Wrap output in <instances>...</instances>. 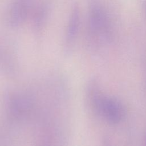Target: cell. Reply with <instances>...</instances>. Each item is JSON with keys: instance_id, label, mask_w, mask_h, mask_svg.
<instances>
[{"instance_id": "52a82bcc", "label": "cell", "mask_w": 146, "mask_h": 146, "mask_svg": "<svg viewBox=\"0 0 146 146\" xmlns=\"http://www.w3.org/2000/svg\"><path fill=\"white\" fill-rule=\"evenodd\" d=\"M13 67L14 62L11 54L0 42V69L3 71H11Z\"/></svg>"}, {"instance_id": "6da1fadb", "label": "cell", "mask_w": 146, "mask_h": 146, "mask_svg": "<svg viewBox=\"0 0 146 146\" xmlns=\"http://www.w3.org/2000/svg\"><path fill=\"white\" fill-rule=\"evenodd\" d=\"M87 99L92 112L108 124L120 123L126 115L123 104L117 99L103 93L95 80L91 82L87 89Z\"/></svg>"}, {"instance_id": "277c9868", "label": "cell", "mask_w": 146, "mask_h": 146, "mask_svg": "<svg viewBox=\"0 0 146 146\" xmlns=\"http://www.w3.org/2000/svg\"><path fill=\"white\" fill-rule=\"evenodd\" d=\"M7 106L11 116L20 119L26 116L31 111L32 102L26 95L12 94L8 98Z\"/></svg>"}, {"instance_id": "9c48e42d", "label": "cell", "mask_w": 146, "mask_h": 146, "mask_svg": "<svg viewBox=\"0 0 146 146\" xmlns=\"http://www.w3.org/2000/svg\"><path fill=\"white\" fill-rule=\"evenodd\" d=\"M145 11H146V3L145 4Z\"/></svg>"}, {"instance_id": "8fae6325", "label": "cell", "mask_w": 146, "mask_h": 146, "mask_svg": "<svg viewBox=\"0 0 146 146\" xmlns=\"http://www.w3.org/2000/svg\"><path fill=\"white\" fill-rule=\"evenodd\" d=\"M41 146H46V145H41Z\"/></svg>"}, {"instance_id": "3957f363", "label": "cell", "mask_w": 146, "mask_h": 146, "mask_svg": "<svg viewBox=\"0 0 146 146\" xmlns=\"http://www.w3.org/2000/svg\"><path fill=\"white\" fill-rule=\"evenodd\" d=\"M32 0H14L7 14L6 22L12 28L21 26L27 19L32 9Z\"/></svg>"}, {"instance_id": "7a4b0ae2", "label": "cell", "mask_w": 146, "mask_h": 146, "mask_svg": "<svg viewBox=\"0 0 146 146\" xmlns=\"http://www.w3.org/2000/svg\"><path fill=\"white\" fill-rule=\"evenodd\" d=\"M88 29L91 36L96 39H107L110 35L111 25L108 13L98 3L92 4L90 9Z\"/></svg>"}, {"instance_id": "ba28073f", "label": "cell", "mask_w": 146, "mask_h": 146, "mask_svg": "<svg viewBox=\"0 0 146 146\" xmlns=\"http://www.w3.org/2000/svg\"><path fill=\"white\" fill-rule=\"evenodd\" d=\"M143 146H146V133L144 135V140H143Z\"/></svg>"}, {"instance_id": "5b68a950", "label": "cell", "mask_w": 146, "mask_h": 146, "mask_svg": "<svg viewBox=\"0 0 146 146\" xmlns=\"http://www.w3.org/2000/svg\"><path fill=\"white\" fill-rule=\"evenodd\" d=\"M80 24L79 8L77 6H75L70 13L66 31L64 41L66 51H70L72 48L78 34Z\"/></svg>"}, {"instance_id": "30bf717a", "label": "cell", "mask_w": 146, "mask_h": 146, "mask_svg": "<svg viewBox=\"0 0 146 146\" xmlns=\"http://www.w3.org/2000/svg\"><path fill=\"white\" fill-rule=\"evenodd\" d=\"M145 88H146V80H145Z\"/></svg>"}, {"instance_id": "8992f818", "label": "cell", "mask_w": 146, "mask_h": 146, "mask_svg": "<svg viewBox=\"0 0 146 146\" xmlns=\"http://www.w3.org/2000/svg\"><path fill=\"white\" fill-rule=\"evenodd\" d=\"M50 12V5L47 2L40 3L35 9L33 15L32 23L35 31L42 30L46 23Z\"/></svg>"}]
</instances>
